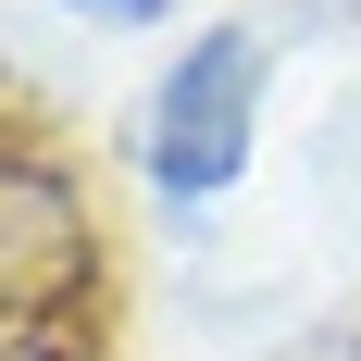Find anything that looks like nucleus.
<instances>
[{
  "instance_id": "nucleus-1",
  "label": "nucleus",
  "mask_w": 361,
  "mask_h": 361,
  "mask_svg": "<svg viewBox=\"0 0 361 361\" xmlns=\"http://www.w3.org/2000/svg\"><path fill=\"white\" fill-rule=\"evenodd\" d=\"M250 125H262V37L250 25H212V37H187L175 75L149 87L137 162H149L162 200H212V187L250 175Z\"/></svg>"
},
{
  "instance_id": "nucleus-2",
  "label": "nucleus",
  "mask_w": 361,
  "mask_h": 361,
  "mask_svg": "<svg viewBox=\"0 0 361 361\" xmlns=\"http://www.w3.org/2000/svg\"><path fill=\"white\" fill-rule=\"evenodd\" d=\"M87 287H100V224H87L75 175L50 162V149L0 137V336L63 324Z\"/></svg>"
},
{
  "instance_id": "nucleus-3",
  "label": "nucleus",
  "mask_w": 361,
  "mask_h": 361,
  "mask_svg": "<svg viewBox=\"0 0 361 361\" xmlns=\"http://www.w3.org/2000/svg\"><path fill=\"white\" fill-rule=\"evenodd\" d=\"M63 13H87V25H149L162 0H63Z\"/></svg>"
},
{
  "instance_id": "nucleus-4",
  "label": "nucleus",
  "mask_w": 361,
  "mask_h": 361,
  "mask_svg": "<svg viewBox=\"0 0 361 361\" xmlns=\"http://www.w3.org/2000/svg\"><path fill=\"white\" fill-rule=\"evenodd\" d=\"M0 361H75V349H50V336H0Z\"/></svg>"
}]
</instances>
